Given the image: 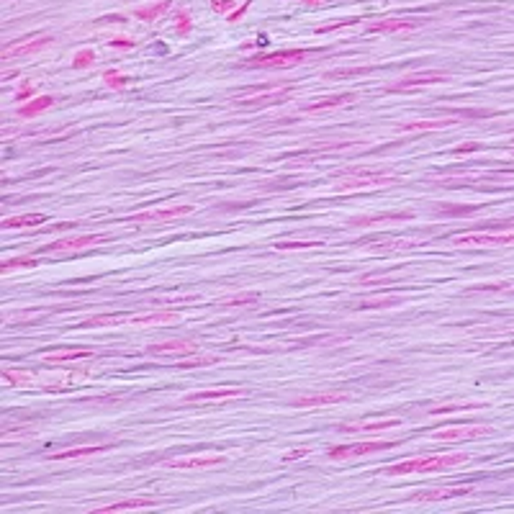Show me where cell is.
I'll list each match as a JSON object with an SVG mask.
<instances>
[{
	"mask_svg": "<svg viewBox=\"0 0 514 514\" xmlns=\"http://www.w3.org/2000/svg\"><path fill=\"white\" fill-rule=\"evenodd\" d=\"M396 178L391 172H355V175H347V178H340L334 190L340 193H350V190H368V188H378V185H388Z\"/></svg>",
	"mask_w": 514,
	"mask_h": 514,
	"instance_id": "4",
	"label": "cell"
},
{
	"mask_svg": "<svg viewBox=\"0 0 514 514\" xmlns=\"http://www.w3.org/2000/svg\"><path fill=\"white\" fill-rule=\"evenodd\" d=\"M82 358H95V352L85 350V347H64V350H55L44 355L46 362H70V360H82Z\"/></svg>",
	"mask_w": 514,
	"mask_h": 514,
	"instance_id": "20",
	"label": "cell"
},
{
	"mask_svg": "<svg viewBox=\"0 0 514 514\" xmlns=\"http://www.w3.org/2000/svg\"><path fill=\"white\" fill-rule=\"evenodd\" d=\"M3 383H10V386L16 388H31L37 380H34V376H28V373H21V370L10 368V370H3Z\"/></svg>",
	"mask_w": 514,
	"mask_h": 514,
	"instance_id": "28",
	"label": "cell"
},
{
	"mask_svg": "<svg viewBox=\"0 0 514 514\" xmlns=\"http://www.w3.org/2000/svg\"><path fill=\"white\" fill-rule=\"evenodd\" d=\"M147 506H154V499H127V502H118V504L98 506V509H95V514L124 512V509H147Z\"/></svg>",
	"mask_w": 514,
	"mask_h": 514,
	"instance_id": "25",
	"label": "cell"
},
{
	"mask_svg": "<svg viewBox=\"0 0 514 514\" xmlns=\"http://www.w3.org/2000/svg\"><path fill=\"white\" fill-rule=\"evenodd\" d=\"M147 352L154 355V358H193V355H199L201 350H199V345L188 342V340H170V342L152 345Z\"/></svg>",
	"mask_w": 514,
	"mask_h": 514,
	"instance_id": "11",
	"label": "cell"
},
{
	"mask_svg": "<svg viewBox=\"0 0 514 514\" xmlns=\"http://www.w3.org/2000/svg\"><path fill=\"white\" fill-rule=\"evenodd\" d=\"M190 28H193V24H190L188 13H178L175 16V31L178 34H190Z\"/></svg>",
	"mask_w": 514,
	"mask_h": 514,
	"instance_id": "36",
	"label": "cell"
},
{
	"mask_svg": "<svg viewBox=\"0 0 514 514\" xmlns=\"http://www.w3.org/2000/svg\"><path fill=\"white\" fill-rule=\"evenodd\" d=\"M93 62H95V52H93V49H82V52H77V55H75L73 67L82 70V67H91Z\"/></svg>",
	"mask_w": 514,
	"mask_h": 514,
	"instance_id": "32",
	"label": "cell"
},
{
	"mask_svg": "<svg viewBox=\"0 0 514 514\" xmlns=\"http://www.w3.org/2000/svg\"><path fill=\"white\" fill-rule=\"evenodd\" d=\"M455 121L450 118H437V121H409V124H398L396 131L401 134H414V131H437V129H448Z\"/></svg>",
	"mask_w": 514,
	"mask_h": 514,
	"instance_id": "19",
	"label": "cell"
},
{
	"mask_svg": "<svg viewBox=\"0 0 514 514\" xmlns=\"http://www.w3.org/2000/svg\"><path fill=\"white\" fill-rule=\"evenodd\" d=\"M52 42V37H34V39H21V42H16V44H10L3 49V59H8V57H21V55H31V52H39V49H44L46 44Z\"/></svg>",
	"mask_w": 514,
	"mask_h": 514,
	"instance_id": "16",
	"label": "cell"
},
{
	"mask_svg": "<svg viewBox=\"0 0 514 514\" xmlns=\"http://www.w3.org/2000/svg\"><path fill=\"white\" fill-rule=\"evenodd\" d=\"M226 463V455H185V458H167L165 466L178 470H196V468H214Z\"/></svg>",
	"mask_w": 514,
	"mask_h": 514,
	"instance_id": "12",
	"label": "cell"
},
{
	"mask_svg": "<svg viewBox=\"0 0 514 514\" xmlns=\"http://www.w3.org/2000/svg\"><path fill=\"white\" fill-rule=\"evenodd\" d=\"M362 73H370V67H358V70H342V73H332L329 77H347V75H362Z\"/></svg>",
	"mask_w": 514,
	"mask_h": 514,
	"instance_id": "40",
	"label": "cell"
},
{
	"mask_svg": "<svg viewBox=\"0 0 514 514\" xmlns=\"http://www.w3.org/2000/svg\"><path fill=\"white\" fill-rule=\"evenodd\" d=\"M111 235H82V237H70V239H59L52 242L49 247H42L44 253H64V250H82V247H95L100 242H109Z\"/></svg>",
	"mask_w": 514,
	"mask_h": 514,
	"instance_id": "13",
	"label": "cell"
},
{
	"mask_svg": "<svg viewBox=\"0 0 514 514\" xmlns=\"http://www.w3.org/2000/svg\"><path fill=\"white\" fill-rule=\"evenodd\" d=\"M478 145H466V147H460V149H455V154H463V152H476Z\"/></svg>",
	"mask_w": 514,
	"mask_h": 514,
	"instance_id": "43",
	"label": "cell"
},
{
	"mask_svg": "<svg viewBox=\"0 0 514 514\" xmlns=\"http://www.w3.org/2000/svg\"><path fill=\"white\" fill-rule=\"evenodd\" d=\"M355 100V93H342V95H327V98H319L314 103L304 106L306 113H314V111H329V109H340V106H347Z\"/></svg>",
	"mask_w": 514,
	"mask_h": 514,
	"instance_id": "18",
	"label": "cell"
},
{
	"mask_svg": "<svg viewBox=\"0 0 514 514\" xmlns=\"http://www.w3.org/2000/svg\"><path fill=\"white\" fill-rule=\"evenodd\" d=\"M460 463H468V455L463 452H445V455H430V458H412L396 466H388L380 473L383 476H406V473H430V470H442L452 468Z\"/></svg>",
	"mask_w": 514,
	"mask_h": 514,
	"instance_id": "1",
	"label": "cell"
},
{
	"mask_svg": "<svg viewBox=\"0 0 514 514\" xmlns=\"http://www.w3.org/2000/svg\"><path fill=\"white\" fill-rule=\"evenodd\" d=\"M396 448V442L391 440H376V442H355V445H332L327 455L332 460H345V458H358V455H368V452H380Z\"/></svg>",
	"mask_w": 514,
	"mask_h": 514,
	"instance_id": "5",
	"label": "cell"
},
{
	"mask_svg": "<svg viewBox=\"0 0 514 514\" xmlns=\"http://www.w3.org/2000/svg\"><path fill=\"white\" fill-rule=\"evenodd\" d=\"M21 265H26V268H34V265H37V260H34V257H19V260L3 262V273L13 270V268H21Z\"/></svg>",
	"mask_w": 514,
	"mask_h": 514,
	"instance_id": "37",
	"label": "cell"
},
{
	"mask_svg": "<svg viewBox=\"0 0 514 514\" xmlns=\"http://www.w3.org/2000/svg\"><path fill=\"white\" fill-rule=\"evenodd\" d=\"M491 432L486 424H458V427H445V430H434L432 437L442 442H458V440H478Z\"/></svg>",
	"mask_w": 514,
	"mask_h": 514,
	"instance_id": "7",
	"label": "cell"
},
{
	"mask_svg": "<svg viewBox=\"0 0 514 514\" xmlns=\"http://www.w3.org/2000/svg\"><path fill=\"white\" fill-rule=\"evenodd\" d=\"M406 219H412V214H409V211H404V214H386V217L352 219L350 224H355V226H368V224H386V221H406Z\"/></svg>",
	"mask_w": 514,
	"mask_h": 514,
	"instance_id": "29",
	"label": "cell"
},
{
	"mask_svg": "<svg viewBox=\"0 0 514 514\" xmlns=\"http://www.w3.org/2000/svg\"><path fill=\"white\" fill-rule=\"evenodd\" d=\"M178 314L175 311H154V314H142V316H134L129 319V324H136V327H154V324H167V322H175Z\"/></svg>",
	"mask_w": 514,
	"mask_h": 514,
	"instance_id": "23",
	"label": "cell"
},
{
	"mask_svg": "<svg viewBox=\"0 0 514 514\" xmlns=\"http://www.w3.org/2000/svg\"><path fill=\"white\" fill-rule=\"evenodd\" d=\"M350 394H340V391H319V394H306V396L293 398L291 404L298 406V409H311V406H329V404H340V401H347Z\"/></svg>",
	"mask_w": 514,
	"mask_h": 514,
	"instance_id": "14",
	"label": "cell"
},
{
	"mask_svg": "<svg viewBox=\"0 0 514 514\" xmlns=\"http://www.w3.org/2000/svg\"><path fill=\"white\" fill-rule=\"evenodd\" d=\"M109 44H111V46H116V49H134V42H131V39H121V37H118V39H111Z\"/></svg>",
	"mask_w": 514,
	"mask_h": 514,
	"instance_id": "38",
	"label": "cell"
},
{
	"mask_svg": "<svg viewBox=\"0 0 514 514\" xmlns=\"http://www.w3.org/2000/svg\"><path fill=\"white\" fill-rule=\"evenodd\" d=\"M391 427H401V419H373V422H358V424H342L340 432H362V434H373V432H383V430H391Z\"/></svg>",
	"mask_w": 514,
	"mask_h": 514,
	"instance_id": "17",
	"label": "cell"
},
{
	"mask_svg": "<svg viewBox=\"0 0 514 514\" xmlns=\"http://www.w3.org/2000/svg\"><path fill=\"white\" fill-rule=\"evenodd\" d=\"M470 494V486H452V488H430V491H419L414 499L419 502H437V499H452V496Z\"/></svg>",
	"mask_w": 514,
	"mask_h": 514,
	"instance_id": "22",
	"label": "cell"
},
{
	"mask_svg": "<svg viewBox=\"0 0 514 514\" xmlns=\"http://www.w3.org/2000/svg\"><path fill=\"white\" fill-rule=\"evenodd\" d=\"M190 211H193V206H188V203H183V206H165V208H152V211L131 214L127 221H131V224H163V221L188 217Z\"/></svg>",
	"mask_w": 514,
	"mask_h": 514,
	"instance_id": "6",
	"label": "cell"
},
{
	"mask_svg": "<svg viewBox=\"0 0 514 514\" xmlns=\"http://www.w3.org/2000/svg\"><path fill=\"white\" fill-rule=\"evenodd\" d=\"M131 314H100V316H93V319H85L82 322V329H98V327H116V324H124L129 322Z\"/></svg>",
	"mask_w": 514,
	"mask_h": 514,
	"instance_id": "24",
	"label": "cell"
},
{
	"mask_svg": "<svg viewBox=\"0 0 514 514\" xmlns=\"http://www.w3.org/2000/svg\"><path fill=\"white\" fill-rule=\"evenodd\" d=\"M103 80H106V85L116 88V91H121V88H124V85L129 82L124 75H118V73H106V75H103Z\"/></svg>",
	"mask_w": 514,
	"mask_h": 514,
	"instance_id": "35",
	"label": "cell"
},
{
	"mask_svg": "<svg viewBox=\"0 0 514 514\" xmlns=\"http://www.w3.org/2000/svg\"><path fill=\"white\" fill-rule=\"evenodd\" d=\"M309 57L306 49H286V52H275V55H260L247 59L244 67H265V70H286V67H296Z\"/></svg>",
	"mask_w": 514,
	"mask_h": 514,
	"instance_id": "3",
	"label": "cell"
},
{
	"mask_svg": "<svg viewBox=\"0 0 514 514\" xmlns=\"http://www.w3.org/2000/svg\"><path fill=\"white\" fill-rule=\"evenodd\" d=\"M28 95H34V85H24V88L16 93V100H24V98H28Z\"/></svg>",
	"mask_w": 514,
	"mask_h": 514,
	"instance_id": "41",
	"label": "cell"
},
{
	"mask_svg": "<svg viewBox=\"0 0 514 514\" xmlns=\"http://www.w3.org/2000/svg\"><path fill=\"white\" fill-rule=\"evenodd\" d=\"M473 409H481V404H450V406H434L430 409V414H452V412H473Z\"/></svg>",
	"mask_w": 514,
	"mask_h": 514,
	"instance_id": "31",
	"label": "cell"
},
{
	"mask_svg": "<svg viewBox=\"0 0 514 514\" xmlns=\"http://www.w3.org/2000/svg\"><path fill=\"white\" fill-rule=\"evenodd\" d=\"M424 21L419 19H383L370 24L368 31L373 34H401V31H412V28H419Z\"/></svg>",
	"mask_w": 514,
	"mask_h": 514,
	"instance_id": "15",
	"label": "cell"
},
{
	"mask_svg": "<svg viewBox=\"0 0 514 514\" xmlns=\"http://www.w3.org/2000/svg\"><path fill=\"white\" fill-rule=\"evenodd\" d=\"M309 247H322V242H275V250H309Z\"/></svg>",
	"mask_w": 514,
	"mask_h": 514,
	"instance_id": "34",
	"label": "cell"
},
{
	"mask_svg": "<svg viewBox=\"0 0 514 514\" xmlns=\"http://www.w3.org/2000/svg\"><path fill=\"white\" fill-rule=\"evenodd\" d=\"M448 75L440 73V70H427V73H416L409 75L404 80H398L396 85H388V93H409V91H419V88H427V85H437V82H445Z\"/></svg>",
	"mask_w": 514,
	"mask_h": 514,
	"instance_id": "8",
	"label": "cell"
},
{
	"mask_svg": "<svg viewBox=\"0 0 514 514\" xmlns=\"http://www.w3.org/2000/svg\"><path fill=\"white\" fill-rule=\"evenodd\" d=\"M455 247L463 250H481V247H514V229L504 232H466L452 237Z\"/></svg>",
	"mask_w": 514,
	"mask_h": 514,
	"instance_id": "2",
	"label": "cell"
},
{
	"mask_svg": "<svg viewBox=\"0 0 514 514\" xmlns=\"http://www.w3.org/2000/svg\"><path fill=\"white\" fill-rule=\"evenodd\" d=\"M291 93H293V88H278V91L255 93V95H242V98L235 100V106H239V109H268V106H275V103L288 100Z\"/></svg>",
	"mask_w": 514,
	"mask_h": 514,
	"instance_id": "9",
	"label": "cell"
},
{
	"mask_svg": "<svg viewBox=\"0 0 514 514\" xmlns=\"http://www.w3.org/2000/svg\"><path fill=\"white\" fill-rule=\"evenodd\" d=\"M44 214H21V217L3 219V229H21V226H39L44 224Z\"/></svg>",
	"mask_w": 514,
	"mask_h": 514,
	"instance_id": "26",
	"label": "cell"
},
{
	"mask_svg": "<svg viewBox=\"0 0 514 514\" xmlns=\"http://www.w3.org/2000/svg\"><path fill=\"white\" fill-rule=\"evenodd\" d=\"M244 396H247V391H242V388H214V391H193L183 401L185 404H221V401Z\"/></svg>",
	"mask_w": 514,
	"mask_h": 514,
	"instance_id": "10",
	"label": "cell"
},
{
	"mask_svg": "<svg viewBox=\"0 0 514 514\" xmlns=\"http://www.w3.org/2000/svg\"><path fill=\"white\" fill-rule=\"evenodd\" d=\"M306 455H309V448H301V450H291L288 455H283V460H286V463H291V460L306 458Z\"/></svg>",
	"mask_w": 514,
	"mask_h": 514,
	"instance_id": "39",
	"label": "cell"
},
{
	"mask_svg": "<svg viewBox=\"0 0 514 514\" xmlns=\"http://www.w3.org/2000/svg\"><path fill=\"white\" fill-rule=\"evenodd\" d=\"M232 3H235V0H214V8H217V10H221V13H224V10L229 8Z\"/></svg>",
	"mask_w": 514,
	"mask_h": 514,
	"instance_id": "42",
	"label": "cell"
},
{
	"mask_svg": "<svg viewBox=\"0 0 514 514\" xmlns=\"http://www.w3.org/2000/svg\"><path fill=\"white\" fill-rule=\"evenodd\" d=\"M255 301H257V293H250V296H242V298H229V301H221V309L247 306V304H255Z\"/></svg>",
	"mask_w": 514,
	"mask_h": 514,
	"instance_id": "33",
	"label": "cell"
},
{
	"mask_svg": "<svg viewBox=\"0 0 514 514\" xmlns=\"http://www.w3.org/2000/svg\"><path fill=\"white\" fill-rule=\"evenodd\" d=\"M167 8H170V0H160L157 6H145V8L136 10V19L139 21H157Z\"/></svg>",
	"mask_w": 514,
	"mask_h": 514,
	"instance_id": "30",
	"label": "cell"
},
{
	"mask_svg": "<svg viewBox=\"0 0 514 514\" xmlns=\"http://www.w3.org/2000/svg\"><path fill=\"white\" fill-rule=\"evenodd\" d=\"M304 3H322V0H304Z\"/></svg>",
	"mask_w": 514,
	"mask_h": 514,
	"instance_id": "44",
	"label": "cell"
},
{
	"mask_svg": "<svg viewBox=\"0 0 514 514\" xmlns=\"http://www.w3.org/2000/svg\"><path fill=\"white\" fill-rule=\"evenodd\" d=\"M111 445H93V448H70V450H59V452H49V460H77V458H88V455H98V452H106Z\"/></svg>",
	"mask_w": 514,
	"mask_h": 514,
	"instance_id": "21",
	"label": "cell"
},
{
	"mask_svg": "<svg viewBox=\"0 0 514 514\" xmlns=\"http://www.w3.org/2000/svg\"><path fill=\"white\" fill-rule=\"evenodd\" d=\"M52 103H55V98H52V95H39V98L28 100L26 106H21L19 113H21L24 118H28V116H39V113H44L46 109H52Z\"/></svg>",
	"mask_w": 514,
	"mask_h": 514,
	"instance_id": "27",
	"label": "cell"
}]
</instances>
